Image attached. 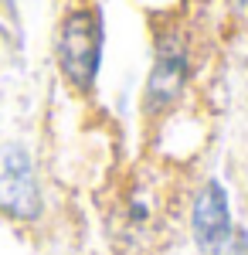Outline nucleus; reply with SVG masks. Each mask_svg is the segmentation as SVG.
I'll use <instances>...</instances> for the list:
<instances>
[{"label":"nucleus","mask_w":248,"mask_h":255,"mask_svg":"<svg viewBox=\"0 0 248 255\" xmlns=\"http://www.w3.org/2000/svg\"><path fill=\"white\" fill-rule=\"evenodd\" d=\"M191 235L204 255H248V235L231 218V201L221 180H204L194 194Z\"/></svg>","instance_id":"f257e3e1"},{"label":"nucleus","mask_w":248,"mask_h":255,"mask_svg":"<svg viewBox=\"0 0 248 255\" xmlns=\"http://www.w3.org/2000/svg\"><path fill=\"white\" fill-rule=\"evenodd\" d=\"M102 65V20L96 10H72L58 31V68L78 92H92Z\"/></svg>","instance_id":"f03ea898"},{"label":"nucleus","mask_w":248,"mask_h":255,"mask_svg":"<svg viewBox=\"0 0 248 255\" xmlns=\"http://www.w3.org/2000/svg\"><path fill=\"white\" fill-rule=\"evenodd\" d=\"M191 82V51L180 31H163L153 48V65L143 89V113L146 116H163L177 99L184 96Z\"/></svg>","instance_id":"7ed1b4c3"},{"label":"nucleus","mask_w":248,"mask_h":255,"mask_svg":"<svg viewBox=\"0 0 248 255\" xmlns=\"http://www.w3.org/2000/svg\"><path fill=\"white\" fill-rule=\"evenodd\" d=\"M0 211L14 221H34L41 215V184L34 160L20 143L0 146Z\"/></svg>","instance_id":"20e7f679"},{"label":"nucleus","mask_w":248,"mask_h":255,"mask_svg":"<svg viewBox=\"0 0 248 255\" xmlns=\"http://www.w3.org/2000/svg\"><path fill=\"white\" fill-rule=\"evenodd\" d=\"M126 221H129V228H143L146 221H150V204L143 201V194H136L129 201V208H126Z\"/></svg>","instance_id":"39448f33"},{"label":"nucleus","mask_w":248,"mask_h":255,"mask_svg":"<svg viewBox=\"0 0 248 255\" xmlns=\"http://www.w3.org/2000/svg\"><path fill=\"white\" fill-rule=\"evenodd\" d=\"M231 7H235L242 17H248V0H231Z\"/></svg>","instance_id":"423d86ee"}]
</instances>
